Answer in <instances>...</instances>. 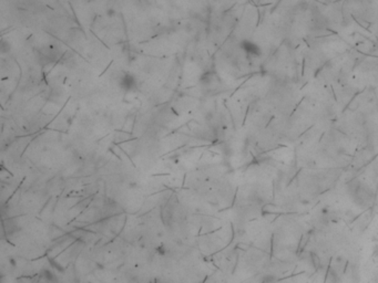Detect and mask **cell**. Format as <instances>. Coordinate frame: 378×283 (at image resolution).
I'll list each match as a JSON object with an SVG mask.
<instances>
[{
	"label": "cell",
	"mask_w": 378,
	"mask_h": 283,
	"mask_svg": "<svg viewBox=\"0 0 378 283\" xmlns=\"http://www.w3.org/2000/svg\"><path fill=\"white\" fill-rule=\"evenodd\" d=\"M122 86L127 91H131L135 88V80L132 75H125L122 79Z\"/></svg>",
	"instance_id": "6da1fadb"
},
{
	"label": "cell",
	"mask_w": 378,
	"mask_h": 283,
	"mask_svg": "<svg viewBox=\"0 0 378 283\" xmlns=\"http://www.w3.org/2000/svg\"><path fill=\"white\" fill-rule=\"evenodd\" d=\"M243 48L245 49L246 52L250 53V54H254V55L259 54V49L254 43H252V42H247V41L244 42Z\"/></svg>",
	"instance_id": "7a4b0ae2"
}]
</instances>
